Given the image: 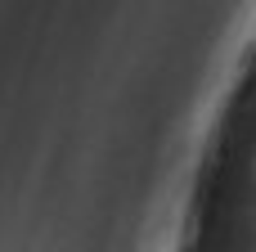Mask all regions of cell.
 I'll list each match as a JSON object with an SVG mask.
<instances>
[{"instance_id":"obj_1","label":"cell","mask_w":256,"mask_h":252,"mask_svg":"<svg viewBox=\"0 0 256 252\" xmlns=\"http://www.w3.org/2000/svg\"><path fill=\"white\" fill-rule=\"evenodd\" d=\"M234 86H238V81H234ZM230 95H234V90H230ZM225 108H230V99H225ZM225 108H220V117H225ZM220 117H216V131H212V144H207V158H202V171H198V180L207 176V162H212V149H216V135H220Z\"/></svg>"}]
</instances>
